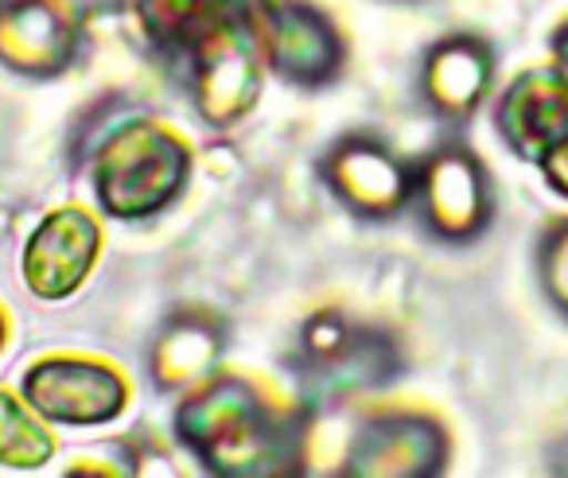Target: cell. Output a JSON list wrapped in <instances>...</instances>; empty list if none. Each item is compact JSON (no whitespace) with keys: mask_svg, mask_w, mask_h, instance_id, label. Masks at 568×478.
<instances>
[{"mask_svg":"<svg viewBox=\"0 0 568 478\" xmlns=\"http://www.w3.org/2000/svg\"><path fill=\"white\" fill-rule=\"evenodd\" d=\"M304 420L284 416L253 382L211 374L183 393L175 408V436L222 478H265L301 470Z\"/></svg>","mask_w":568,"mask_h":478,"instance_id":"obj_1","label":"cell"},{"mask_svg":"<svg viewBox=\"0 0 568 478\" xmlns=\"http://www.w3.org/2000/svg\"><path fill=\"white\" fill-rule=\"evenodd\" d=\"M191 180V152L156 121H125L94 152L90 183L98 211L118 222L164 214Z\"/></svg>","mask_w":568,"mask_h":478,"instance_id":"obj_2","label":"cell"},{"mask_svg":"<svg viewBox=\"0 0 568 478\" xmlns=\"http://www.w3.org/2000/svg\"><path fill=\"white\" fill-rule=\"evenodd\" d=\"M265 71V55L250 24V0L222 9L187 48V87L203 125H242L257 110Z\"/></svg>","mask_w":568,"mask_h":478,"instance_id":"obj_3","label":"cell"},{"mask_svg":"<svg viewBox=\"0 0 568 478\" xmlns=\"http://www.w3.org/2000/svg\"><path fill=\"white\" fill-rule=\"evenodd\" d=\"M250 24L265 67L288 87L324 90L343 74L347 43L312 0H250Z\"/></svg>","mask_w":568,"mask_h":478,"instance_id":"obj_4","label":"cell"},{"mask_svg":"<svg viewBox=\"0 0 568 478\" xmlns=\"http://www.w3.org/2000/svg\"><path fill=\"white\" fill-rule=\"evenodd\" d=\"M24 400L59 428H102L129 405V385L105 362L90 358H43L20 382Z\"/></svg>","mask_w":568,"mask_h":478,"instance_id":"obj_5","label":"cell"},{"mask_svg":"<svg viewBox=\"0 0 568 478\" xmlns=\"http://www.w3.org/2000/svg\"><path fill=\"white\" fill-rule=\"evenodd\" d=\"M324 180L332 195L355 218L386 222L402 214L417 195V172L378 136L351 133L324 156Z\"/></svg>","mask_w":568,"mask_h":478,"instance_id":"obj_6","label":"cell"},{"mask_svg":"<svg viewBox=\"0 0 568 478\" xmlns=\"http://www.w3.org/2000/svg\"><path fill=\"white\" fill-rule=\"evenodd\" d=\"M301 358L316 382L332 389H378L402 374V354L382 330L355 327L339 312H316L304 323Z\"/></svg>","mask_w":568,"mask_h":478,"instance_id":"obj_7","label":"cell"},{"mask_svg":"<svg viewBox=\"0 0 568 478\" xmlns=\"http://www.w3.org/2000/svg\"><path fill=\"white\" fill-rule=\"evenodd\" d=\"M448 462V436L417 413H378L355 424L343 475L358 478H428Z\"/></svg>","mask_w":568,"mask_h":478,"instance_id":"obj_8","label":"cell"},{"mask_svg":"<svg viewBox=\"0 0 568 478\" xmlns=\"http://www.w3.org/2000/svg\"><path fill=\"white\" fill-rule=\"evenodd\" d=\"M82 48V20L67 0H0V67L55 79Z\"/></svg>","mask_w":568,"mask_h":478,"instance_id":"obj_9","label":"cell"},{"mask_svg":"<svg viewBox=\"0 0 568 478\" xmlns=\"http://www.w3.org/2000/svg\"><path fill=\"white\" fill-rule=\"evenodd\" d=\"M417 206L425 226L444 242H471L490 222V183L483 164L459 144L433 152L417 167Z\"/></svg>","mask_w":568,"mask_h":478,"instance_id":"obj_10","label":"cell"},{"mask_svg":"<svg viewBox=\"0 0 568 478\" xmlns=\"http://www.w3.org/2000/svg\"><path fill=\"white\" fill-rule=\"evenodd\" d=\"M98 250H102V230L79 206H63L51 211L40 226L32 230L20 257V273L36 299H67L87 284V276L98 265Z\"/></svg>","mask_w":568,"mask_h":478,"instance_id":"obj_11","label":"cell"},{"mask_svg":"<svg viewBox=\"0 0 568 478\" xmlns=\"http://www.w3.org/2000/svg\"><path fill=\"white\" fill-rule=\"evenodd\" d=\"M226 350V327L211 312H175L156 330L149 350V374L160 393H187L219 369Z\"/></svg>","mask_w":568,"mask_h":478,"instance_id":"obj_12","label":"cell"},{"mask_svg":"<svg viewBox=\"0 0 568 478\" xmlns=\"http://www.w3.org/2000/svg\"><path fill=\"white\" fill-rule=\"evenodd\" d=\"M498 129L518 156L541 160L568 136V79L560 71H529L506 90Z\"/></svg>","mask_w":568,"mask_h":478,"instance_id":"obj_13","label":"cell"},{"mask_svg":"<svg viewBox=\"0 0 568 478\" xmlns=\"http://www.w3.org/2000/svg\"><path fill=\"white\" fill-rule=\"evenodd\" d=\"M490 79H495V55L487 43L475 35H448L428 51L420 90L440 118L467 121L487 98Z\"/></svg>","mask_w":568,"mask_h":478,"instance_id":"obj_14","label":"cell"},{"mask_svg":"<svg viewBox=\"0 0 568 478\" xmlns=\"http://www.w3.org/2000/svg\"><path fill=\"white\" fill-rule=\"evenodd\" d=\"M230 4L234 0H136V24L149 35L152 48L168 51V55L175 51L187 55L199 32Z\"/></svg>","mask_w":568,"mask_h":478,"instance_id":"obj_15","label":"cell"},{"mask_svg":"<svg viewBox=\"0 0 568 478\" xmlns=\"http://www.w3.org/2000/svg\"><path fill=\"white\" fill-rule=\"evenodd\" d=\"M55 459V436L28 400L0 389V467L40 470Z\"/></svg>","mask_w":568,"mask_h":478,"instance_id":"obj_16","label":"cell"},{"mask_svg":"<svg viewBox=\"0 0 568 478\" xmlns=\"http://www.w3.org/2000/svg\"><path fill=\"white\" fill-rule=\"evenodd\" d=\"M541 276H545V288H549L552 304H557L560 312H568V226H560L557 234L545 242Z\"/></svg>","mask_w":568,"mask_h":478,"instance_id":"obj_17","label":"cell"},{"mask_svg":"<svg viewBox=\"0 0 568 478\" xmlns=\"http://www.w3.org/2000/svg\"><path fill=\"white\" fill-rule=\"evenodd\" d=\"M541 172H545V180H549L552 187L560 191V195H568V136L545 152V156H541Z\"/></svg>","mask_w":568,"mask_h":478,"instance_id":"obj_18","label":"cell"},{"mask_svg":"<svg viewBox=\"0 0 568 478\" xmlns=\"http://www.w3.org/2000/svg\"><path fill=\"white\" fill-rule=\"evenodd\" d=\"M552 48H557V71L568 79V28H560V35H557V43H552Z\"/></svg>","mask_w":568,"mask_h":478,"instance_id":"obj_19","label":"cell"},{"mask_svg":"<svg viewBox=\"0 0 568 478\" xmlns=\"http://www.w3.org/2000/svg\"><path fill=\"white\" fill-rule=\"evenodd\" d=\"M4 338H9V323H4V315H0V346H4Z\"/></svg>","mask_w":568,"mask_h":478,"instance_id":"obj_20","label":"cell"}]
</instances>
